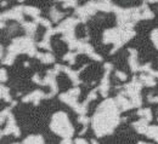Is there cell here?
<instances>
[{
    "instance_id": "30",
    "label": "cell",
    "mask_w": 158,
    "mask_h": 144,
    "mask_svg": "<svg viewBox=\"0 0 158 144\" xmlns=\"http://www.w3.org/2000/svg\"><path fill=\"white\" fill-rule=\"evenodd\" d=\"M74 143L76 144H89L85 139H83V138H76V139H74Z\"/></svg>"
},
{
    "instance_id": "31",
    "label": "cell",
    "mask_w": 158,
    "mask_h": 144,
    "mask_svg": "<svg viewBox=\"0 0 158 144\" xmlns=\"http://www.w3.org/2000/svg\"><path fill=\"white\" fill-rule=\"evenodd\" d=\"M61 144H72V142H71L68 138H66V139H64V141H63V142H62Z\"/></svg>"
},
{
    "instance_id": "6",
    "label": "cell",
    "mask_w": 158,
    "mask_h": 144,
    "mask_svg": "<svg viewBox=\"0 0 158 144\" xmlns=\"http://www.w3.org/2000/svg\"><path fill=\"white\" fill-rule=\"evenodd\" d=\"M142 87V82L138 81L136 79H134L130 84H127L124 86V96H129L130 98H134L136 96H140V90Z\"/></svg>"
},
{
    "instance_id": "4",
    "label": "cell",
    "mask_w": 158,
    "mask_h": 144,
    "mask_svg": "<svg viewBox=\"0 0 158 144\" xmlns=\"http://www.w3.org/2000/svg\"><path fill=\"white\" fill-rule=\"evenodd\" d=\"M96 11H98L96 1H89V2L85 4L84 6L78 7V9L76 10V15L80 18V21H86L88 17L93 16Z\"/></svg>"
},
{
    "instance_id": "14",
    "label": "cell",
    "mask_w": 158,
    "mask_h": 144,
    "mask_svg": "<svg viewBox=\"0 0 158 144\" xmlns=\"http://www.w3.org/2000/svg\"><path fill=\"white\" fill-rule=\"evenodd\" d=\"M37 58L45 64H51L55 62V56L52 53H37Z\"/></svg>"
},
{
    "instance_id": "27",
    "label": "cell",
    "mask_w": 158,
    "mask_h": 144,
    "mask_svg": "<svg viewBox=\"0 0 158 144\" xmlns=\"http://www.w3.org/2000/svg\"><path fill=\"white\" fill-rule=\"evenodd\" d=\"M114 74H116V76L118 78L119 80H122V81L127 80V74H125V73H123V72H119V70H117Z\"/></svg>"
},
{
    "instance_id": "13",
    "label": "cell",
    "mask_w": 158,
    "mask_h": 144,
    "mask_svg": "<svg viewBox=\"0 0 158 144\" xmlns=\"http://www.w3.org/2000/svg\"><path fill=\"white\" fill-rule=\"evenodd\" d=\"M117 104H118L119 107H120V109L123 110V111H125V110H129V109H131L133 108V104L130 101H128L125 97H124V95L123 93H120L118 95V97H117Z\"/></svg>"
},
{
    "instance_id": "21",
    "label": "cell",
    "mask_w": 158,
    "mask_h": 144,
    "mask_svg": "<svg viewBox=\"0 0 158 144\" xmlns=\"http://www.w3.org/2000/svg\"><path fill=\"white\" fill-rule=\"evenodd\" d=\"M50 16H51V18H52V22H59L60 20L63 18L64 14H63V12H60L56 7H54V9L51 10V12H50Z\"/></svg>"
},
{
    "instance_id": "22",
    "label": "cell",
    "mask_w": 158,
    "mask_h": 144,
    "mask_svg": "<svg viewBox=\"0 0 158 144\" xmlns=\"http://www.w3.org/2000/svg\"><path fill=\"white\" fill-rule=\"evenodd\" d=\"M1 98H2L4 101H6L7 103L12 101V98H11V96H10V90H9L6 86H1Z\"/></svg>"
},
{
    "instance_id": "15",
    "label": "cell",
    "mask_w": 158,
    "mask_h": 144,
    "mask_svg": "<svg viewBox=\"0 0 158 144\" xmlns=\"http://www.w3.org/2000/svg\"><path fill=\"white\" fill-rule=\"evenodd\" d=\"M37 27H38V24H37L35 22H23V28H24L26 33H27L29 37H32V35L35 33Z\"/></svg>"
},
{
    "instance_id": "29",
    "label": "cell",
    "mask_w": 158,
    "mask_h": 144,
    "mask_svg": "<svg viewBox=\"0 0 158 144\" xmlns=\"http://www.w3.org/2000/svg\"><path fill=\"white\" fill-rule=\"evenodd\" d=\"M6 70L5 68H1V82H4L5 80H7V76H6Z\"/></svg>"
},
{
    "instance_id": "8",
    "label": "cell",
    "mask_w": 158,
    "mask_h": 144,
    "mask_svg": "<svg viewBox=\"0 0 158 144\" xmlns=\"http://www.w3.org/2000/svg\"><path fill=\"white\" fill-rule=\"evenodd\" d=\"M10 133H14L16 137L20 136V128L17 127L16 121H15V118L12 116V114L9 115L7 118V123H6V128L2 131V136L5 134H10Z\"/></svg>"
},
{
    "instance_id": "35",
    "label": "cell",
    "mask_w": 158,
    "mask_h": 144,
    "mask_svg": "<svg viewBox=\"0 0 158 144\" xmlns=\"http://www.w3.org/2000/svg\"><path fill=\"white\" fill-rule=\"evenodd\" d=\"M138 144H152V143H145V142H139Z\"/></svg>"
},
{
    "instance_id": "34",
    "label": "cell",
    "mask_w": 158,
    "mask_h": 144,
    "mask_svg": "<svg viewBox=\"0 0 158 144\" xmlns=\"http://www.w3.org/2000/svg\"><path fill=\"white\" fill-rule=\"evenodd\" d=\"M100 1H102V2H111V0H100Z\"/></svg>"
},
{
    "instance_id": "7",
    "label": "cell",
    "mask_w": 158,
    "mask_h": 144,
    "mask_svg": "<svg viewBox=\"0 0 158 144\" xmlns=\"http://www.w3.org/2000/svg\"><path fill=\"white\" fill-rule=\"evenodd\" d=\"M52 96V93H50V95H45L43 91H40V90H35L34 92H32V93H29V95H27L26 97H23V102H33L34 104H38L39 103L40 99H43V98H50Z\"/></svg>"
},
{
    "instance_id": "32",
    "label": "cell",
    "mask_w": 158,
    "mask_h": 144,
    "mask_svg": "<svg viewBox=\"0 0 158 144\" xmlns=\"http://www.w3.org/2000/svg\"><path fill=\"white\" fill-rule=\"evenodd\" d=\"M146 2H158V0H143Z\"/></svg>"
},
{
    "instance_id": "36",
    "label": "cell",
    "mask_w": 158,
    "mask_h": 144,
    "mask_svg": "<svg viewBox=\"0 0 158 144\" xmlns=\"http://www.w3.org/2000/svg\"><path fill=\"white\" fill-rule=\"evenodd\" d=\"M19 1H23V0H19Z\"/></svg>"
},
{
    "instance_id": "5",
    "label": "cell",
    "mask_w": 158,
    "mask_h": 144,
    "mask_svg": "<svg viewBox=\"0 0 158 144\" xmlns=\"http://www.w3.org/2000/svg\"><path fill=\"white\" fill-rule=\"evenodd\" d=\"M23 14H24V7L16 6V7H12L11 10H9V11L4 12L1 15V21L16 20L19 22H23Z\"/></svg>"
},
{
    "instance_id": "3",
    "label": "cell",
    "mask_w": 158,
    "mask_h": 144,
    "mask_svg": "<svg viewBox=\"0 0 158 144\" xmlns=\"http://www.w3.org/2000/svg\"><path fill=\"white\" fill-rule=\"evenodd\" d=\"M7 52L17 56L19 53H27L28 56L33 57L37 56V50H35V44L31 37H24V38H17L12 41V44L9 46Z\"/></svg>"
},
{
    "instance_id": "17",
    "label": "cell",
    "mask_w": 158,
    "mask_h": 144,
    "mask_svg": "<svg viewBox=\"0 0 158 144\" xmlns=\"http://www.w3.org/2000/svg\"><path fill=\"white\" fill-rule=\"evenodd\" d=\"M141 18L142 20H150V18H153V12L148 9V6L146 4H143L141 7Z\"/></svg>"
},
{
    "instance_id": "26",
    "label": "cell",
    "mask_w": 158,
    "mask_h": 144,
    "mask_svg": "<svg viewBox=\"0 0 158 144\" xmlns=\"http://www.w3.org/2000/svg\"><path fill=\"white\" fill-rule=\"evenodd\" d=\"M78 121H79L80 123H83L84 126H86V125L89 123V121H90V119H89V118H86L85 115H79Z\"/></svg>"
},
{
    "instance_id": "2",
    "label": "cell",
    "mask_w": 158,
    "mask_h": 144,
    "mask_svg": "<svg viewBox=\"0 0 158 144\" xmlns=\"http://www.w3.org/2000/svg\"><path fill=\"white\" fill-rule=\"evenodd\" d=\"M50 127H51L52 132H55L56 134H59L61 137H64V138L72 137L73 132H74V128L72 127L67 114L62 113V111L54 114Z\"/></svg>"
},
{
    "instance_id": "16",
    "label": "cell",
    "mask_w": 158,
    "mask_h": 144,
    "mask_svg": "<svg viewBox=\"0 0 158 144\" xmlns=\"http://www.w3.org/2000/svg\"><path fill=\"white\" fill-rule=\"evenodd\" d=\"M140 80H141V82L145 86H148V87H152V86L156 85V81H155L153 76L150 75V74H141L140 75Z\"/></svg>"
},
{
    "instance_id": "28",
    "label": "cell",
    "mask_w": 158,
    "mask_h": 144,
    "mask_svg": "<svg viewBox=\"0 0 158 144\" xmlns=\"http://www.w3.org/2000/svg\"><path fill=\"white\" fill-rule=\"evenodd\" d=\"M148 102L150 103H158V96L148 95Z\"/></svg>"
},
{
    "instance_id": "1",
    "label": "cell",
    "mask_w": 158,
    "mask_h": 144,
    "mask_svg": "<svg viewBox=\"0 0 158 144\" xmlns=\"http://www.w3.org/2000/svg\"><path fill=\"white\" fill-rule=\"evenodd\" d=\"M117 102L107 98L101 103L91 119L93 130L98 137L111 133L119 123V111Z\"/></svg>"
},
{
    "instance_id": "9",
    "label": "cell",
    "mask_w": 158,
    "mask_h": 144,
    "mask_svg": "<svg viewBox=\"0 0 158 144\" xmlns=\"http://www.w3.org/2000/svg\"><path fill=\"white\" fill-rule=\"evenodd\" d=\"M129 53H130V56H129V65H130V69L134 72V73H136L140 70V64L138 63V52H136V50H134V49H129Z\"/></svg>"
},
{
    "instance_id": "23",
    "label": "cell",
    "mask_w": 158,
    "mask_h": 144,
    "mask_svg": "<svg viewBox=\"0 0 158 144\" xmlns=\"http://www.w3.org/2000/svg\"><path fill=\"white\" fill-rule=\"evenodd\" d=\"M77 55H78V52H68V53H66V55L63 56V61H67L72 65V64L74 63V61H76Z\"/></svg>"
},
{
    "instance_id": "25",
    "label": "cell",
    "mask_w": 158,
    "mask_h": 144,
    "mask_svg": "<svg viewBox=\"0 0 158 144\" xmlns=\"http://www.w3.org/2000/svg\"><path fill=\"white\" fill-rule=\"evenodd\" d=\"M38 46H39L40 49H45V50H48V51H51V44H50V40H44L40 41L39 44H38Z\"/></svg>"
},
{
    "instance_id": "12",
    "label": "cell",
    "mask_w": 158,
    "mask_h": 144,
    "mask_svg": "<svg viewBox=\"0 0 158 144\" xmlns=\"http://www.w3.org/2000/svg\"><path fill=\"white\" fill-rule=\"evenodd\" d=\"M148 123L150 121H147L146 119H140L139 121L133 123V127L138 131L139 133H143V134H146V132H147V130H148Z\"/></svg>"
},
{
    "instance_id": "33",
    "label": "cell",
    "mask_w": 158,
    "mask_h": 144,
    "mask_svg": "<svg viewBox=\"0 0 158 144\" xmlns=\"http://www.w3.org/2000/svg\"><path fill=\"white\" fill-rule=\"evenodd\" d=\"M152 42L155 44V46H156V47L158 49V39H157V40H155V41H152Z\"/></svg>"
},
{
    "instance_id": "19",
    "label": "cell",
    "mask_w": 158,
    "mask_h": 144,
    "mask_svg": "<svg viewBox=\"0 0 158 144\" xmlns=\"http://www.w3.org/2000/svg\"><path fill=\"white\" fill-rule=\"evenodd\" d=\"M23 144H44V139L41 136H29L23 141Z\"/></svg>"
},
{
    "instance_id": "20",
    "label": "cell",
    "mask_w": 158,
    "mask_h": 144,
    "mask_svg": "<svg viewBox=\"0 0 158 144\" xmlns=\"http://www.w3.org/2000/svg\"><path fill=\"white\" fill-rule=\"evenodd\" d=\"M138 115L141 116V119H146L147 121L152 120V111L150 108H143V109H139Z\"/></svg>"
},
{
    "instance_id": "18",
    "label": "cell",
    "mask_w": 158,
    "mask_h": 144,
    "mask_svg": "<svg viewBox=\"0 0 158 144\" xmlns=\"http://www.w3.org/2000/svg\"><path fill=\"white\" fill-rule=\"evenodd\" d=\"M24 14L28 16H32L33 18H37V17H39L40 10L34 6H24Z\"/></svg>"
},
{
    "instance_id": "11",
    "label": "cell",
    "mask_w": 158,
    "mask_h": 144,
    "mask_svg": "<svg viewBox=\"0 0 158 144\" xmlns=\"http://www.w3.org/2000/svg\"><path fill=\"white\" fill-rule=\"evenodd\" d=\"M62 72H64L68 76H69V79L73 81V84L77 86L78 84H80V80H79V73L81 72V70H73V69H71L69 67H63L62 65Z\"/></svg>"
},
{
    "instance_id": "10",
    "label": "cell",
    "mask_w": 158,
    "mask_h": 144,
    "mask_svg": "<svg viewBox=\"0 0 158 144\" xmlns=\"http://www.w3.org/2000/svg\"><path fill=\"white\" fill-rule=\"evenodd\" d=\"M110 72L111 70H106L105 76L102 79V81H101V85L98 87L102 97H107V95H108V90H110V78H108V74H110Z\"/></svg>"
},
{
    "instance_id": "24",
    "label": "cell",
    "mask_w": 158,
    "mask_h": 144,
    "mask_svg": "<svg viewBox=\"0 0 158 144\" xmlns=\"http://www.w3.org/2000/svg\"><path fill=\"white\" fill-rule=\"evenodd\" d=\"M57 1L63 2L62 4V7L63 9H68V7H76L78 0H57Z\"/></svg>"
}]
</instances>
